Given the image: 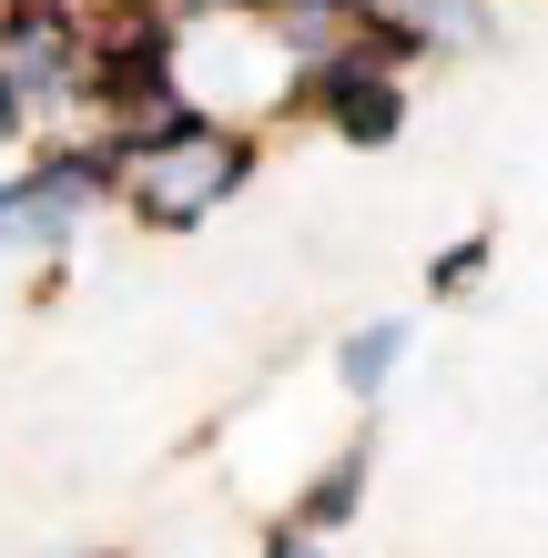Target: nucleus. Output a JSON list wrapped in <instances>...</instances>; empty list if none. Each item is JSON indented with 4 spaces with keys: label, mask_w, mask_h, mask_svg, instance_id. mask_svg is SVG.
Segmentation results:
<instances>
[{
    "label": "nucleus",
    "mask_w": 548,
    "mask_h": 558,
    "mask_svg": "<svg viewBox=\"0 0 548 558\" xmlns=\"http://www.w3.org/2000/svg\"><path fill=\"white\" fill-rule=\"evenodd\" d=\"M21 143H31V112H21V102H11V82H0V162H11V153H21Z\"/></svg>",
    "instance_id": "nucleus-9"
},
{
    "label": "nucleus",
    "mask_w": 548,
    "mask_h": 558,
    "mask_svg": "<svg viewBox=\"0 0 548 558\" xmlns=\"http://www.w3.org/2000/svg\"><path fill=\"white\" fill-rule=\"evenodd\" d=\"M92 11H163V0H92Z\"/></svg>",
    "instance_id": "nucleus-11"
},
{
    "label": "nucleus",
    "mask_w": 548,
    "mask_h": 558,
    "mask_svg": "<svg viewBox=\"0 0 548 558\" xmlns=\"http://www.w3.org/2000/svg\"><path fill=\"white\" fill-rule=\"evenodd\" d=\"M122 143V214L143 223V234H193V223H214L234 193L254 183V162H265V133L214 102H173L133 122Z\"/></svg>",
    "instance_id": "nucleus-1"
},
{
    "label": "nucleus",
    "mask_w": 548,
    "mask_h": 558,
    "mask_svg": "<svg viewBox=\"0 0 548 558\" xmlns=\"http://www.w3.org/2000/svg\"><path fill=\"white\" fill-rule=\"evenodd\" d=\"M366 468L376 457L366 447H345V457H326V477L295 498V529H336V518H356V498H366Z\"/></svg>",
    "instance_id": "nucleus-6"
},
{
    "label": "nucleus",
    "mask_w": 548,
    "mask_h": 558,
    "mask_svg": "<svg viewBox=\"0 0 548 558\" xmlns=\"http://www.w3.org/2000/svg\"><path fill=\"white\" fill-rule=\"evenodd\" d=\"M82 72H92V0H0V82L31 112V133L82 122Z\"/></svg>",
    "instance_id": "nucleus-3"
},
{
    "label": "nucleus",
    "mask_w": 548,
    "mask_h": 558,
    "mask_svg": "<svg viewBox=\"0 0 548 558\" xmlns=\"http://www.w3.org/2000/svg\"><path fill=\"white\" fill-rule=\"evenodd\" d=\"M265 558H336V548H315V529H284V538L265 548Z\"/></svg>",
    "instance_id": "nucleus-10"
},
{
    "label": "nucleus",
    "mask_w": 548,
    "mask_h": 558,
    "mask_svg": "<svg viewBox=\"0 0 548 558\" xmlns=\"http://www.w3.org/2000/svg\"><path fill=\"white\" fill-rule=\"evenodd\" d=\"M102 214H122V143L102 122H61L31 162L0 173V254H61Z\"/></svg>",
    "instance_id": "nucleus-2"
},
{
    "label": "nucleus",
    "mask_w": 548,
    "mask_h": 558,
    "mask_svg": "<svg viewBox=\"0 0 548 558\" xmlns=\"http://www.w3.org/2000/svg\"><path fill=\"white\" fill-rule=\"evenodd\" d=\"M284 112H305V122H326L336 143L376 153V143L406 133V72H376V61L345 41L326 61H305V72H284Z\"/></svg>",
    "instance_id": "nucleus-4"
},
{
    "label": "nucleus",
    "mask_w": 548,
    "mask_h": 558,
    "mask_svg": "<svg viewBox=\"0 0 548 558\" xmlns=\"http://www.w3.org/2000/svg\"><path fill=\"white\" fill-rule=\"evenodd\" d=\"M397 366H406V315H376V325H356V336L336 345V386L345 397H376Z\"/></svg>",
    "instance_id": "nucleus-5"
},
{
    "label": "nucleus",
    "mask_w": 548,
    "mask_h": 558,
    "mask_svg": "<svg viewBox=\"0 0 548 558\" xmlns=\"http://www.w3.org/2000/svg\"><path fill=\"white\" fill-rule=\"evenodd\" d=\"M488 284V234H467V244H447L437 265H427V294H477Z\"/></svg>",
    "instance_id": "nucleus-7"
},
{
    "label": "nucleus",
    "mask_w": 548,
    "mask_h": 558,
    "mask_svg": "<svg viewBox=\"0 0 548 558\" xmlns=\"http://www.w3.org/2000/svg\"><path fill=\"white\" fill-rule=\"evenodd\" d=\"M163 11H173L183 31H204V21H265L275 0H163Z\"/></svg>",
    "instance_id": "nucleus-8"
}]
</instances>
